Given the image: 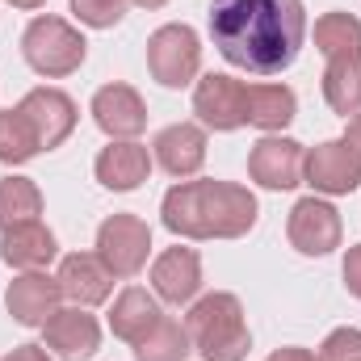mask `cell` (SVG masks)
Segmentation results:
<instances>
[{
  "label": "cell",
  "mask_w": 361,
  "mask_h": 361,
  "mask_svg": "<svg viewBox=\"0 0 361 361\" xmlns=\"http://www.w3.org/2000/svg\"><path fill=\"white\" fill-rule=\"evenodd\" d=\"M193 114L214 130H240V126L281 130L286 122H294L298 97L286 85H244L235 76L210 72L193 89Z\"/></svg>",
  "instance_id": "3957f363"
},
{
  "label": "cell",
  "mask_w": 361,
  "mask_h": 361,
  "mask_svg": "<svg viewBox=\"0 0 361 361\" xmlns=\"http://www.w3.org/2000/svg\"><path fill=\"white\" fill-rule=\"evenodd\" d=\"M345 286H349L353 298H361V244H353L349 257H345Z\"/></svg>",
  "instance_id": "83f0119b"
},
{
  "label": "cell",
  "mask_w": 361,
  "mask_h": 361,
  "mask_svg": "<svg viewBox=\"0 0 361 361\" xmlns=\"http://www.w3.org/2000/svg\"><path fill=\"white\" fill-rule=\"evenodd\" d=\"M189 345L206 361H244L252 349L248 324H244V307L235 294H206L202 302H193L189 319H185Z\"/></svg>",
  "instance_id": "277c9868"
},
{
  "label": "cell",
  "mask_w": 361,
  "mask_h": 361,
  "mask_svg": "<svg viewBox=\"0 0 361 361\" xmlns=\"http://www.w3.org/2000/svg\"><path fill=\"white\" fill-rule=\"evenodd\" d=\"M152 231L139 214H109L97 231V257L109 265L114 277H135L147 265Z\"/></svg>",
  "instance_id": "52a82bcc"
},
{
  "label": "cell",
  "mask_w": 361,
  "mask_h": 361,
  "mask_svg": "<svg viewBox=\"0 0 361 361\" xmlns=\"http://www.w3.org/2000/svg\"><path fill=\"white\" fill-rule=\"evenodd\" d=\"M42 152L30 118L21 109H4L0 114V164H25Z\"/></svg>",
  "instance_id": "603a6c76"
},
{
  "label": "cell",
  "mask_w": 361,
  "mask_h": 361,
  "mask_svg": "<svg viewBox=\"0 0 361 361\" xmlns=\"http://www.w3.org/2000/svg\"><path fill=\"white\" fill-rule=\"evenodd\" d=\"M302 177L307 185H315L319 193H353L361 185V156L353 143L345 139H332V143H319L302 156Z\"/></svg>",
  "instance_id": "ba28073f"
},
{
  "label": "cell",
  "mask_w": 361,
  "mask_h": 361,
  "mask_svg": "<svg viewBox=\"0 0 361 361\" xmlns=\"http://www.w3.org/2000/svg\"><path fill=\"white\" fill-rule=\"evenodd\" d=\"M47 349H55L63 361H89L101 345V328L85 307H68V311H55L47 324Z\"/></svg>",
  "instance_id": "5bb4252c"
},
{
  "label": "cell",
  "mask_w": 361,
  "mask_h": 361,
  "mask_svg": "<svg viewBox=\"0 0 361 361\" xmlns=\"http://www.w3.org/2000/svg\"><path fill=\"white\" fill-rule=\"evenodd\" d=\"M210 38L219 55L252 76L286 72L307 38L302 0H214Z\"/></svg>",
  "instance_id": "6da1fadb"
},
{
  "label": "cell",
  "mask_w": 361,
  "mask_h": 361,
  "mask_svg": "<svg viewBox=\"0 0 361 361\" xmlns=\"http://www.w3.org/2000/svg\"><path fill=\"white\" fill-rule=\"evenodd\" d=\"M345 143H353V147H357V156H361V114L349 118V135H345Z\"/></svg>",
  "instance_id": "4dcf8cb0"
},
{
  "label": "cell",
  "mask_w": 361,
  "mask_h": 361,
  "mask_svg": "<svg viewBox=\"0 0 361 361\" xmlns=\"http://www.w3.org/2000/svg\"><path fill=\"white\" fill-rule=\"evenodd\" d=\"M92 118L109 139H135L147 126V105L130 85H105L92 97Z\"/></svg>",
  "instance_id": "4fadbf2b"
},
{
  "label": "cell",
  "mask_w": 361,
  "mask_h": 361,
  "mask_svg": "<svg viewBox=\"0 0 361 361\" xmlns=\"http://www.w3.org/2000/svg\"><path fill=\"white\" fill-rule=\"evenodd\" d=\"M290 244L302 257H328L332 248H341V214L319 202V197H302L290 210Z\"/></svg>",
  "instance_id": "9c48e42d"
},
{
  "label": "cell",
  "mask_w": 361,
  "mask_h": 361,
  "mask_svg": "<svg viewBox=\"0 0 361 361\" xmlns=\"http://www.w3.org/2000/svg\"><path fill=\"white\" fill-rule=\"evenodd\" d=\"M315 47L332 59L345 51H361V21L353 13H324L315 21Z\"/></svg>",
  "instance_id": "d4e9b609"
},
{
  "label": "cell",
  "mask_w": 361,
  "mask_h": 361,
  "mask_svg": "<svg viewBox=\"0 0 361 361\" xmlns=\"http://www.w3.org/2000/svg\"><path fill=\"white\" fill-rule=\"evenodd\" d=\"M17 109L30 118V126H34V135H38V143H42L47 152L59 147V143L76 130V101H72L68 92H59V89L25 92V101H21Z\"/></svg>",
  "instance_id": "30bf717a"
},
{
  "label": "cell",
  "mask_w": 361,
  "mask_h": 361,
  "mask_svg": "<svg viewBox=\"0 0 361 361\" xmlns=\"http://www.w3.org/2000/svg\"><path fill=\"white\" fill-rule=\"evenodd\" d=\"M160 214L185 240H240L257 227V197L231 180H180L164 193Z\"/></svg>",
  "instance_id": "7a4b0ae2"
},
{
  "label": "cell",
  "mask_w": 361,
  "mask_h": 361,
  "mask_svg": "<svg viewBox=\"0 0 361 361\" xmlns=\"http://www.w3.org/2000/svg\"><path fill=\"white\" fill-rule=\"evenodd\" d=\"M135 4H143V8H160V4H169V0H135Z\"/></svg>",
  "instance_id": "d6a6232c"
},
{
  "label": "cell",
  "mask_w": 361,
  "mask_h": 361,
  "mask_svg": "<svg viewBox=\"0 0 361 361\" xmlns=\"http://www.w3.org/2000/svg\"><path fill=\"white\" fill-rule=\"evenodd\" d=\"M156 324H160V307H156V298H152L147 290L130 286V290L118 294V302H114V311H109V328H114L118 341L139 345V341H147V336L156 332Z\"/></svg>",
  "instance_id": "ffe728a7"
},
{
  "label": "cell",
  "mask_w": 361,
  "mask_h": 361,
  "mask_svg": "<svg viewBox=\"0 0 361 361\" xmlns=\"http://www.w3.org/2000/svg\"><path fill=\"white\" fill-rule=\"evenodd\" d=\"M147 173H152V156H147V147H139V143H130V139L109 143V147L97 156V180H101L105 189H114V193L139 189V185L147 180Z\"/></svg>",
  "instance_id": "e0dca14e"
},
{
  "label": "cell",
  "mask_w": 361,
  "mask_h": 361,
  "mask_svg": "<svg viewBox=\"0 0 361 361\" xmlns=\"http://www.w3.org/2000/svg\"><path fill=\"white\" fill-rule=\"evenodd\" d=\"M324 97H328L332 114H341V118L361 114V51H345V55L328 59Z\"/></svg>",
  "instance_id": "44dd1931"
},
{
  "label": "cell",
  "mask_w": 361,
  "mask_h": 361,
  "mask_svg": "<svg viewBox=\"0 0 361 361\" xmlns=\"http://www.w3.org/2000/svg\"><path fill=\"white\" fill-rule=\"evenodd\" d=\"M319 361H361V332L357 328H336L319 345Z\"/></svg>",
  "instance_id": "4316f807"
},
{
  "label": "cell",
  "mask_w": 361,
  "mask_h": 361,
  "mask_svg": "<svg viewBox=\"0 0 361 361\" xmlns=\"http://www.w3.org/2000/svg\"><path fill=\"white\" fill-rule=\"evenodd\" d=\"M72 13H76L85 25H92V30H109V25L122 21L126 0H72Z\"/></svg>",
  "instance_id": "484cf974"
},
{
  "label": "cell",
  "mask_w": 361,
  "mask_h": 361,
  "mask_svg": "<svg viewBox=\"0 0 361 361\" xmlns=\"http://www.w3.org/2000/svg\"><path fill=\"white\" fill-rule=\"evenodd\" d=\"M59 286H63V298H72L76 307H97V302L109 298L114 273H109V265L101 257H92V252H72L59 265Z\"/></svg>",
  "instance_id": "9a60e30c"
},
{
  "label": "cell",
  "mask_w": 361,
  "mask_h": 361,
  "mask_svg": "<svg viewBox=\"0 0 361 361\" xmlns=\"http://www.w3.org/2000/svg\"><path fill=\"white\" fill-rule=\"evenodd\" d=\"M189 353H193V345H189L185 324L169 319V315H160L156 332H152L147 341H139V345H135V357H139V361H185Z\"/></svg>",
  "instance_id": "cb8c5ba5"
},
{
  "label": "cell",
  "mask_w": 361,
  "mask_h": 361,
  "mask_svg": "<svg viewBox=\"0 0 361 361\" xmlns=\"http://www.w3.org/2000/svg\"><path fill=\"white\" fill-rule=\"evenodd\" d=\"M8 4H13V8H42L47 0H8Z\"/></svg>",
  "instance_id": "1f68e13d"
},
{
  "label": "cell",
  "mask_w": 361,
  "mask_h": 361,
  "mask_svg": "<svg viewBox=\"0 0 361 361\" xmlns=\"http://www.w3.org/2000/svg\"><path fill=\"white\" fill-rule=\"evenodd\" d=\"M156 160L169 177H193L206 164V130L193 122H177L156 135Z\"/></svg>",
  "instance_id": "2e32d148"
},
{
  "label": "cell",
  "mask_w": 361,
  "mask_h": 361,
  "mask_svg": "<svg viewBox=\"0 0 361 361\" xmlns=\"http://www.w3.org/2000/svg\"><path fill=\"white\" fill-rule=\"evenodd\" d=\"M42 214V193L30 177H4L0 180V227L34 223Z\"/></svg>",
  "instance_id": "7402d4cb"
},
{
  "label": "cell",
  "mask_w": 361,
  "mask_h": 361,
  "mask_svg": "<svg viewBox=\"0 0 361 361\" xmlns=\"http://www.w3.org/2000/svg\"><path fill=\"white\" fill-rule=\"evenodd\" d=\"M152 286L164 302H189L202 286V261L193 248H169L156 265H152Z\"/></svg>",
  "instance_id": "ac0fdd59"
},
{
  "label": "cell",
  "mask_w": 361,
  "mask_h": 361,
  "mask_svg": "<svg viewBox=\"0 0 361 361\" xmlns=\"http://www.w3.org/2000/svg\"><path fill=\"white\" fill-rule=\"evenodd\" d=\"M269 361H319L315 353H307V349H277Z\"/></svg>",
  "instance_id": "f546056e"
},
{
  "label": "cell",
  "mask_w": 361,
  "mask_h": 361,
  "mask_svg": "<svg viewBox=\"0 0 361 361\" xmlns=\"http://www.w3.org/2000/svg\"><path fill=\"white\" fill-rule=\"evenodd\" d=\"M4 361H51V357H47V349H38V345H17Z\"/></svg>",
  "instance_id": "f1b7e54d"
},
{
  "label": "cell",
  "mask_w": 361,
  "mask_h": 361,
  "mask_svg": "<svg viewBox=\"0 0 361 361\" xmlns=\"http://www.w3.org/2000/svg\"><path fill=\"white\" fill-rule=\"evenodd\" d=\"M59 298H63V286L59 277H47V273H25L8 286L4 294V307L17 324L25 328H42L55 311H59Z\"/></svg>",
  "instance_id": "7c38bea8"
},
{
  "label": "cell",
  "mask_w": 361,
  "mask_h": 361,
  "mask_svg": "<svg viewBox=\"0 0 361 361\" xmlns=\"http://www.w3.org/2000/svg\"><path fill=\"white\" fill-rule=\"evenodd\" d=\"M302 156H307L302 143L269 135V139H261L252 147L248 173H252L257 185H265V189H294V185H302Z\"/></svg>",
  "instance_id": "8fae6325"
},
{
  "label": "cell",
  "mask_w": 361,
  "mask_h": 361,
  "mask_svg": "<svg viewBox=\"0 0 361 361\" xmlns=\"http://www.w3.org/2000/svg\"><path fill=\"white\" fill-rule=\"evenodd\" d=\"M59 252L55 235L34 219V223H17V227H4V240H0V261L13 265V269H38V265H51Z\"/></svg>",
  "instance_id": "d6986e66"
},
{
  "label": "cell",
  "mask_w": 361,
  "mask_h": 361,
  "mask_svg": "<svg viewBox=\"0 0 361 361\" xmlns=\"http://www.w3.org/2000/svg\"><path fill=\"white\" fill-rule=\"evenodd\" d=\"M21 51H25V63L38 76H72L85 63L89 42L63 17H34L25 38H21Z\"/></svg>",
  "instance_id": "5b68a950"
},
{
  "label": "cell",
  "mask_w": 361,
  "mask_h": 361,
  "mask_svg": "<svg viewBox=\"0 0 361 361\" xmlns=\"http://www.w3.org/2000/svg\"><path fill=\"white\" fill-rule=\"evenodd\" d=\"M147 68L164 89H185L202 68V42L189 25H160L147 38Z\"/></svg>",
  "instance_id": "8992f818"
}]
</instances>
